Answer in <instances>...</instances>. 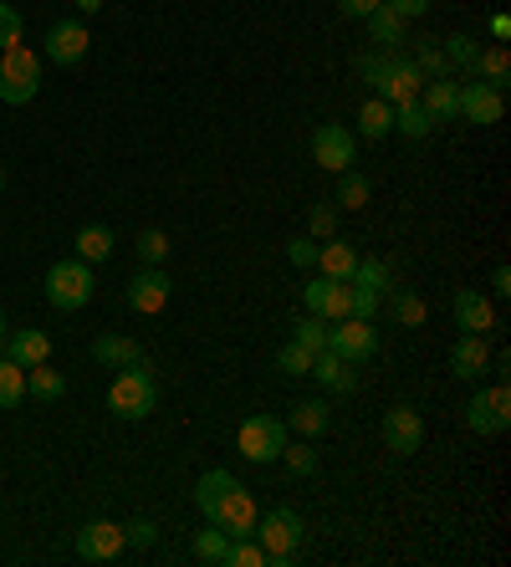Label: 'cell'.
<instances>
[{"label": "cell", "mask_w": 511, "mask_h": 567, "mask_svg": "<svg viewBox=\"0 0 511 567\" xmlns=\"http://www.w3.org/2000/svg\"><path fill=\"white\" fill-rule=\"evenodd\" d=\"M456 102H460L456 77H429V83L420 87V108H425L435 123H450V118H456Z\"/></svg>", "instance_id": "cell-22"}, {"label": "cell", "mask_w": 511, "mask_h": 567, "mask_svg": "<svg viewBox=\"0 0 511 567\" xmlns=\"http://www.w3.org/2000/svg\"><path fill=\"white\" fill-rule=\"evenodd\" d=\"M92 292H98V276H92V261H83V256H67L47 271V301L57 312H83Z\"/></svg>", "instance_id": "cell-2"}, {"label": "cell", "mask_w": 511, "mask_h": 567, "mask_svg": "<svg viewBox=\"0 0 511 567\" xmlns=\"http://www.w3.org/2000/svg\"><path fill=\"white\" fill-rule=\"evenodd\" d=\"M491 36H496V41H507V36H511V16L496 11V16H491Z\"/></svg>", "instance_id": "cell-50"}, {"label": "cell", "mask_w": 511, "mask_h": 567, "mask_svg": "<svg viewBox=\"0 0 511 567\" xmlns=\"http://www.w3.org/2000/svg\"><path fill=\"white\" fill-rule=\"evenodd\" d=\"M225 547H230V537H225L221 527H210V521H204V532L195 537V557H200V563H210V567H221L225 563Z\"/></svg>", "instance_id": "cell-37"}, {"label": "cell", "mask_w": 511, "mask_h": 567, "mask_svg": "<svg viewBox=\"0 0 511 567\" xmlns=\"http://www.w3.org/2000/svg\"><path fill=\"white\" fill-rule=\"evenodd\" d=\"M491 292H496V297H511V271L507 267L491 271Z\"/></svg>", "instance_id": "cell-49"}, {"label": "cell", "mask_w": 511, "mask_h": 567, "mask_svg": "<svg viewBox=\"0 0 511 567\" xmlns=\"http://www.w3.org/2000/svg\"><path fill=\"white\" fill-rule=\"evenodd\" d=\"M72 256H83V261H108V256H113V231H108V225H98V220H92V225H83V231H77V241H72Z\"/></svg>", "instance_id": "cell-26"}, {"label": "cell", "mask_w": 511, "mask_h": 567, "mask_svg": "<svg viewBox=\"0 0 511 567\" xmlns=\"http://www.w3.org/2000/svg\"><path fill=\"white\" fill-rule=\"evenodd\" d=\"M87 47H92V32H87L83 21H57V26L47 32V41H41L47 62H57V67H72V62H83Z\"/></svg>", "instance_id": "cell-12"}, {"label": "cell", "mask_w": 511, "mask_h": 567, "mask_svg": "<svg viewBox=\"0 0 511 567\" xmlns=\"http://www.w3.org/2000/svg\"><path fill=\"white\" fill-rule=\"evenodd\" d=\"M41 93V57L32 47H5L0 51V102H32Z\"/></svg>", "instance_id": "cell-5"}, {"label": "cell", "mask_w": 511, "mask_h": 567, "mask_svg": "<svg viewBox=\"0 0 511 567\" xmlns=\"http://www.w3.org/2000/svg\"><path fill=\"white\" fill-rule=\"evenodd\" d=\"M153 404H159V384H153V373L144 363H128L108 389V409L119 419H149Z\"/></svg>", "instance_id": "cell-4"}, {"label": "cell", "mask_w": 511, "mask_h": 567, "mask_svg": "<svg viewBox=\"0 0 511 567\" xmlns=\"http://www.w3.org/2000/svg\"><path fill=\"white\" fill-rule=\"evenodd\" d=\"M92 358L102 368H128V363H144V348L123 333H102V337H92Z\"/></svg>", "instance_id": "cell-23"}, {"label": "cell", "mask_w": 511, "mask_h": 567, "mask_svg": "<svg viewBox=\"0 0 511 567\" xmlns=\"http://www.w3.org/2000/svg\"><path fill=\"white\" fill-rule=\"evenodd\" d=\"M26 394H36L41 404H57L62 394H67V379L57 373V368H47V363H36L32 373H26Z\"/></svg>", "instance_id": "cell-28"}, {"label": "cell", "mask_w": 511, "mask_h": 567, "mask_svg": "<svg viewBox=\"0 0 511 567\" xmlns=\"http://www.w3.org/2000/svg\"><path fill=\"white\" fill-rule=\"evenodd\" d=\"M164 256H170V235L164 231L138 235V261H144V267H164Z\"/></svg>", "instance_id": "cell-41"}, {"label": "cell", "mask_w": 511, "mask_h": 567, "mask_svg": "<svg viewBox=\"0 0 511 567\" xmlns=\"http://www.w3.org/2000/svg\"><path fill=\"white\" fill-rule=\"evenodd\" d=\"M261 537V547H266V557H272L276 567L297 563V552H302V537H307V521L291 511V506H272L266 517H256V532Z\"/></svg>", "instance_id": "cell-3"}, {"label": "cell", "mask_w": 511, "mask_h": 567, "mask_svg": "<svg viewBox=\"0 0 511 567\" xmlns=\"http://www.w3.org/2000/svg\"><path fill=\"white\" fill-rule=\"evenodd\" d=\"M21 399H26V368L0 358V409H16Z\"/></svg>", "instance_id": "cell-32"}, {"label": "cell", "mask_w": 511, "mask_h": 567, "mask_svg": "<svg viewBox=\"0 0 511 567\" xmlns=\"http://www.w3.org/2000/svg\"><path fill=\"white\" fill-rule=\"evenodd\" d=\"M353 67H358V77L374 87H384V72H389V51H363V57H353Z\"/></svg>", "instance_id": "cell-40"}, {"label": "cell", "mask_w": 511, "mask_h": 567, "mask_svg": "<svg viewBox=\"0 0 511 567\" xmlns=\"http://www.w3.org/2000/svg\"><path fill=\"white\" fill-rule=\"evenodd\" d=\"M445 62H450V72H465L471 77V67H476V57H481V47H476V36L471 32H456V36H445Z\"/></svg>", "instance_id": "cell-29"}, {"label": "cell", "mask_w": 511, "mask_h": 567, "mask_svg": "<svg viewBox=\"0 0 511 567\" xmlns=\"http://www.w3.org/2000/svg\"><path fill=\"white\" fill-rule=\"evenodd\" d=\"M266 563H272V557H266L261 542H251V537H230V547H225L221 567H266Z\"/></svg>", "instance_id": "cell-33"}, {"label": "cell", "mask_w": 511, "mask_h": 567, "mask_svg": "<svg viewBox=\"0 0 511 567\" xmlns=\"http://www.w3.org/2000/svg\"><path fill=\"white\" fill-rule=\"evenodd\" d=\"M327 348L348 358V363H363V358H374L378 353V328L374 318H342L327 328Z\"/></svg>", "instance_id": "cell-7"}, {"label": "cell", "mask_w": 511, "mask_h": 567, "mask_svg": "<svg viewBox=\"0 0 511 567\" xmlns=\"http://www.w3.org/2000/svg\"><path fill=\"white\" fill-rule=\"evenodd\" d=\"M450 373L465 379V384H481L491 373V348H486V333H460V343L450 348Z\"/></svg>", "instance_id": "cell-14"}, {"label": "cell", "mask_w": 511, "mask_h": 567, "mask_svg": "<svg viewBox=\"0 0 511 567\" xmlns=\"http://www.w3.org/2000/svg\"><path fill=\"white\" fill-rule=\"evenodd\" d=\"M307 235H312V241L338 235V210H333V205H312V210H307Z\"/></svg>", "instance_id": "cell-42"}, {"label": "cell", "mask_w": 511, "mask_h": 567, "mask_svg": "<svg viewBox=\"0 0 511 567\" xmlns=\"http://www.w3.org/2000/svg\"><path fill=\"white\" fill-rule=\"evenodd\" d=\"M456 328H460V333H491V328H496L491 297H481L476 286L456 292Z\"/></svg>", "instance_id": "cell-20"}, {"label": "cell", "mask_w": 511, "mask_h": 567, "mask_svg": "<svg viewBox=\"0 0 511 567\" xmlns=\"http://www.w3.org/2000/svg\"><path fill=\"white\" fill-rule=\"evenodd\" d=\"M384 445L394 455H414L425 445V419L420 409H409V404H394L389 415H384Z\"/></svg>", "instance_id": "cell-13"}, {"label": "cell", "mask_w": 511, "mask_h": 567, "mask_svg": "<svg viewBox=\"0 0 511 567\" xmlns=\"http://www.w3.org/2000/svg\"><path fill=\"white\" fill-rule=\"evenodd\" d=\"M312 373H317V384H323L327 394H353L358 389V363L338 358L333 348H323L317 358H312Z\"/></svg>", "instance_id": "cell-19"}, {"label": "cell", "mask_w": 511, "mask_h": 567, "mask_svg": "<svg viewBox=\"0 0 511 567\" xmlns=\"http://www.w3.org/2000/svg\"><path fill=\"white\" fill-rule=\"evenodd\" d=\"M0 189H5V169H0Z\"/></svg>", "instance_id": "cell-52"}, {"label": "cell", "mask_w": 511, "mask_h": 567, "mask_svg": "<svg viewBox=\"0 0 511 567\" xmlns=\"http://www.w3.org/2000/svg\"><path fill=\"white\" fill-rule=\"evenodd\" d=\"M471 77L476 83H491L496 93H507V83H511V57H507V47H486L476 57V67H471Z\"/></svg>", "instance_id": "cell-24"}, {"label": "cell", "mask_w": 511, "mask_h": 567, "mask_svg": "<svg viewBox=\"0 0 511 567\" xmlns=\"http://www.w3.org/2000/svg\"><path fill=\"white\" fill-rule=\"evenodd\" d=\"M501 113H507V93H496L491 83H460V102H456V118H465V123H476V128H491V123H501Z\"/></svg>", "instance_id": "cell-10"}, {"label": "cell", "mask_w": 511, "mask_h": 567, "mask_svg": "<svg viewBox=\"0 0 511 567\" xmlns=\"http://www.w3.org/2000/svg\"><path fill=\"white\" fill-rule=\"evenodd\" d=\"M164 301H170V276H164L159 267H144L134 282H128V307L144 312V318L164 312Z\"/></svg>", "instance_id": "cell-17"}, {"label": "cell", "mask_w": 511, "mask_h": 567, "mask_svg": "<svg viewBox=\"0 0 511 567\" xmlns=\"http://www.w3.org/2000/svg\"><path fill=\"white\" fill-rule=\"evenodd\" d=\"M394 318H399V328H425V297L409 292V286H399V292H394Z\"/></svg>", "instance_id": "cell-36"}, {"label": "cell", "mask_w": 511, "mask_h": 567, "mask_svg": "<svg viewBox=\"0 0 511 567\" xmlns=\"http://www.w3.org/2000/svg\"><path fill=\"white\" fill-rule=\"evenodd\" d=\"M5 358L21 368H36L51 358V337L41 328H21V333H5Z\"/></svg>", "instance_id": "cell-21"}, {"label": "cell", "mask_w": 511, "mask_h": 567, "mask_svg": "<svg viewBox=\"0 0 511 567\" xmlns=\"http://www.w3.org/2000/svg\"><path fill=\"white\" fill-rule=\"evenodd\" d=\"M420 87H425V72L414 67L409 57H389V72H384V87H378V98L399 108V102H414L420 98Z\"/></svg>", "instance_id": "cell-16"}, {"label": "cell", "mask_w": 511, "mask_h": 567, "mask_svg": "<svg viewBox=\"0 0 511 567\" xmlns=\"http://www.w3.org/2000/svg\"><path fill=\"white\" fill-rule=\"evenodd\" d=\"M358 134L374 138V144H378V138H389L394 134V108H389V102H384V98L363 102V108H358Z\"/></svg>", "instance_id": "cell-25"}, {"label": "cell", "mask_w": 511, "mask_h": 567, "mask_svg": "<svg viewBox=\"0 0 511 567\" xmlns=\"http://www.w3.org/2000/svg\"><path fill=\"white\" fill-rule=\"evenodd\" d=\"M282 460H287L291 476H312V470H317V451H312V440H302V445H287V451H282Z\"/></svg>", "instance_id": "cell-43"}, {"label": "cell", "mask_w": 511, "mask_h": 567, "mask_svg": "<svg viewBox=\"0 0 511 567\" xmlns=\"http://www.w3.org/2000/svg\"><path fill=\"white\" fill-rule=\"evenodd\" d=\"M287 256H291V267H317V241L312 235H291Z\"/></svg>", "instance_id": "cell-45"}, {"label": "cell", "mask_w": 511, "mask_h": 567, "mask_svg": "<svg viewBox=\"0 0 511 567\" xmlns=\"http://www.w3.org/2000/svg\"><path fill=\"white\" fill-rule=\"evenodd\" d=\"M123 527H113V521H87L83 532H77V557L83 563H113V557H123Z\"/></svg>", "instance_id": "cell-15"}, {"label": "cell", "mask_w": 511, "mask_h": 567, "mask_svg": "<svg viewBox=\"0 0 511 567\" xmlns=\"http://www.w3.org/2000/svg\"><path fill=\"white\" fill-rule=\"evenodd\" d=\"M123 542H128V547H153V542H159V527H153V521H128V527H123Z\"/></svg>", "instance_id": "cell-46"}, {"label": "cell", "mask_w": 511, "mask_h": 567, "mask_svg": "<svg viewBox=\"0 0 511 567\" xmlns=\"http://www.w3.org/2000/svg\"><path fill=\"white\" fill-rule=\"evenodd\" d=\"M302 301H307V312H312V318H323V322L353 318V286L333 282V276H312V282L302 286Z\"/></svg>", "instance_id": "cell-8"}, {"label": "cell", "mask_w": 511, "mask_h": 567, "mask_svg": "<svg viewBox=\"0 0 511 567\" xmlns=\"http://www.w3.org/2000/svg\"><path fill=\"white\" fill-rule=\"evenodd\" d=\"M358 261H363L358 246H353V241H342V235H327V246H317V271L333 276V282H353Z\"/></svg>", "instance_id": "cell-18"}, {"label": "cell", "mask_w": 511, "mask_h": 567, "mask_svg": "<svg viewBox=\"0 0 511 567\" xmlns=\"http://www.w3.org/2000/svg\"><path fill=\"white\" fill-rule=\"evenodd\" d=\"M0 343H5V312H0Z\"/></svg>", "instance_id": "cell-51"}, {"label": "cell", "mask_w": 511, "mask_h": 567, "mask_svg": "<svg viewBox=\"0 0 511 567\" xmlns=\"http://www.w3.org/2000/svg\"><path fill=\"white\" fill-rule=\"evenodd\" d=\"M312 164L327 169V174L353 169V134L342 123H317V134H312Z\"/></svg>", "instance_id": "cell-11"}, {"label": "cell", "mask_w": 511, "mask_h": 567, "mask_svg": "<svg viewBox=\"0 0 511 567\" xmlns=\"http://www.w3.org/2000/svg\"><path fill=\"white\" fill-rule=\"evenodd\" d=\"M465 424L476 434H501L511 424V394L507 384H491V389H476L471 404H465Z\"/></svg>", "instance_id": "cell-9"}, {"label": "cell", "mask_w": 511, "mask_h": 567, "mask_svg": "<svg viewBox=\"0 0 511 567\" xmlns=\"http://www.w3.org/2000/svg\"><path fill=\"white\" fill-rule=\"evenodd\" d=\"M287 430H297L302 440H317L327 430V404L323 399H302L297 409L287 415Z\"/></svg>", "instance_id": "cell-27"}, {"label": "cell", "mask_w": 511, "mask_h": 567, "mask_svg": "<svg viewBox=\"0 0 511 567\" xmlns=\"http://www.w3.org/2000/svg\"><path fill=\"white\" fill-rule=\"evenodd\" d=\"M394 128H399L404 138H429L435 118H429L425 108H420V98H414V102H399V108H394Z\"/></svg>", "instance_id": "cell-31"}, {"label": "cell", "mask_w": 511, "mask_h": 567, "mask_svg": "<svg viewBox=\"0 0 511 567\" xmlns=\"http://www.w3.org/2000/svg\"><path fill=\"white\" fill-rule=\"evenodd\" d=\"M369 195H374V184L363 180V174H353V169H342V174H338V205H342V210H363Z\"/></svg>", "instance_id": "cell-34"}, {"label": "cell", "mask_w": 511, "mask_h": 567, "mask_svg": "<svg viewBox=\"0 0 511 567\" xmlns=\"http://www.w3.org/2000/svg\"><path fill=\"white\" fill-rule=\"evenodd\" d=\"M291 343H302L307 353H323L327 348V322L312 318V312H307V318H297V322H291Z\"/></svg>", "instance_id": "cell-38"}, {"label": "cell", "mask_w": 511, "mask_h": 567, "mask_svg": "<svg viewBox=\"0 0 511 567\" xmlns=\"http://www.w3.org/2000/svg\"><path fill=\"white\" fill-rule=\"evenodd\" d=\"M409 62L425 72V83H429V77H450V62H445L440 41H414V57H409Z\"/></svg>", "instance_id": "cell-35"}, {"label": "cell", "mask_w": 511, "mask_h": 567, "mask_svg": "<svg viewBox=\"0 0 511 567\" xmlns=\"http://www.w3.org/2000/svg\"><path fill=\"white\" fill-rule=\"evenodd\" d=\"M369 36H374L384 51H394L399 41H404V16H394L389 5H378L374 16H369Z\"/></svg>", "instance_id": "cell-30"}, {"label": "cell", "mask_w": 511, "mask_h": 567, "mask_svg": "<svg viewBox=\"0 0 511 567\" xmlns=\"http://www.w3.org/2000/svg\"><path fill=\"white\" fill-rule=\"evenodd\" d=\"M287 419H276V415H251V419H240V430H236V445L240 455L251 460V466H272L276 455L287 451Z\"/></svg>", "instance_id": "cell-6"}, {"label": "cell", "mask_w": 511, "mask_h": 567, "mask_svg": "<svg viewBox=\"0 0 511 567\" xmlns=\"http://www.w3.org/2000/svg\"><path fill=\"white\" fill-rule=\"evenodd\" d=\"M384 5H389L394 16H404V21H414V16H425L429 11V0H384Z\"/></svg>", "instance_id": "cell-48"}, {"label": "cell", "mask_w": 511, "mask_h": 567, "mask_svg": "<svg viewBox=\"0 0 511 567\" xmlns=\"http://www.w3.org/2000/svg\"><path fill=\"white\" fill-rule=\"evenodd\" d=\"M378 5H384V0H338V11H342L348 21H369Z\"/></svg>", "instance_id": "cell-47"}, {"label": "cell", "mask_w": 511, "mask_h": 567, "mask_svg": "<svg viewBox=\"0 0 511 567\" xmlns=\"http://www.w3.org/2000/svg\"><path fill=\"white\" fill-rule=\"evenodd\" d=\"M312 358H317V353H307L302 343H287V348L276 353V368H282L287 379H307V373H312Z\"/></svg>", "instance_id": "cell-39"}, {"label": "cell", "mask_w": 511, "mask_h": 567, "mask_svg": "<svg viewBox=\"0 0 511 567\" xmlns=\"http://www.w3.org/2000/svg\"><path fill=\"white\" fill-rule=\"evenodd\" d=\"M195 506H200V517L210 527H221L225 537H251L256 532V501L251 491L230 476V470H204L200 481H195Z\"/></svg>", "instance_id": "cell-1"}, {"label": "cell", "mask_w": 511, "mask_h": 567, "mask_svg": "<svg viewBox=\"0 0 511 567\" xmlns=\"http://www.w3.org/2000/svg\"><path fill=\"white\" fill-rule=\"evenodd\" d=\"M5 47H21V11L11 0H0V51Z\"/></svg>", "instance_id": "cell-44"}]
</instances>
